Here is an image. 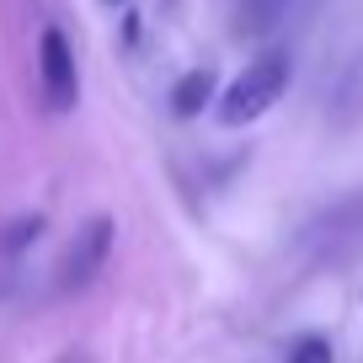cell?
<instances>
[{
  "label": "cell",
  "instance_id": "cell-1",
  "mask_svg": "<svg viewBox=\"0 0 363 363\" xmlns=\"http://www.w3.org/2000/svg\"><path fill=\"white\" fill-rule=\"evenodd\" d=\"M289 80H294V59L284 54V48H267V54H257L246 69H240L235 80H230L225 91H219L214 102V118L225 128H246L257 123V118H267L272 107L284 102Z\"/></svg>",
  "mask_w": 363,
  "mask_h": 363
},
{
  "label": "cell",
  "instance_id": "cell-2",
  "mask_svg": "<svg viewBox=\"0 0 363 363\" xmlns=\"http://www.w3.org/2000/svg\"><path fill=\"white\" fill-rule=\"evenodd\" d=\"M38 91H43L48 113H69L80 102V65L59 27H43V38H38Z\"/></svg>",
  "mask_w": 363,
  "mask_h": 363
},
{
  "label": "cell",
  "instance_id": "cell-3",
  "mask_svg": "<svg viewBox=\"0 0 363 363\" xmlns=\"http://www.w3.org/2000/svg\"><path fill=\"white\" fill-rule=\"evenodd\" d=\"M107 257H113V219L96 214L91 225H80V230H75V240L65 246V257H59V278H54V284L65 289V294H69V289H86L91 278L107 267Z\"/></svg>",
  "mask_w": 363,
  "mask_h": 363
},
{
  "label": "cell",
  "instance_id": "cell-4",
  "mask_svg": "<svg viewBox=\"0 0 363 363\" xmlns=\"http://www.w3.org/2000/svg\"><path fill=\"white\" fill-rule=\"evenodd\" d=\"M208 102H219V75L208 65L187 69V75L171 86V113H177V118H198Z\"/></svg>",
  "mask_w": 363,
  "mask_h": 363
},
{
  "label": "cell",
  "instance_id": "cell-5",
  "mask_svg": "<svg viewBox=\"0 0 363 363\" xmlns=\"http://www.w3.org/2000/svg\"><path fill=\"white\" fill-rule=\"evenodd\" d=\"M289 363H331V342L310 331V337H299L294 347H289Z\"/></svg>",
  "mask_w": 363,
  "mask_h": 363
},
{
  "label": "cell",
  "instance_id": "cell-6",
  "mask_svg": "<svg viewBox=\"0 0 363 363\" xmlns=\"http://www.w3.org/2000/svg\"><path fill=\"white\" fill-rule=\"evenodd\" d=\"M102 6H123V0H102Z\"/></svg>",
  "mask_w": 363,
  "mask_h": 363
},
{
  "label": "cell",
  "instance_id": "cell-7",
  "mask_svg": "<svg viewBox=\"0 0 363 363\" xmlns=\"http://www.w3.org/2000/svg\"><path fill=\"white\" fill-rule=\"evenodd\" d=\"M267 11H272V0H267Z\"/></svg>",
  "mask_w": 363,
  "mask_h": 363
}]
</instances>
